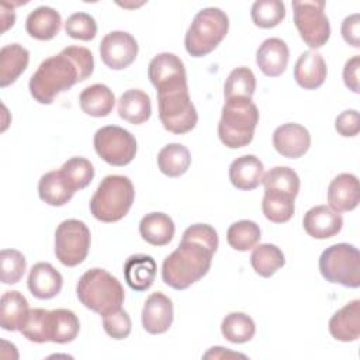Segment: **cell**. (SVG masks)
<instances>
[{"label": "cell", "mask_w": 360, "mask_h": 360, "mask_svg": "<svg viewBox=\"0 0 360 360\" xmlns=\"http://www.w3.org/2000/svg\"><path fill=\"white\" fill-rule=\"evenodd\" d=\"M158 107L162 125L169 132L181 135L197 125L198 114L190 98L187 84L158 91Z\"/></svg>", "instance_id": "7"}, {"label": "cell", "mask_w": 360, "mask_h": 360, "mask_svg": "<svg viewBox=\"0 0 360 360\" xmlns=\"http://www.w3.org/2000/svg\"><path fill=\"white\" fill-rule=\"evenodd\" d=\"M328 202L339 214L353 211L360 202L359 179L352 173L338 174L328 186Z\"/></svg>", "instance_id": "17"}, {"label": "cell", "mask_w": 360, "mask_h": 360, "mask_svg": "<svg viewBox=\"0 0 360 360\" xmlns=\"http://www.w3.org/2000/svg\"><path fill=\"white\" fill-rule=\"evenodd\" d=\"M250 17L260 28H273L285 18V6L280 0H257L252 4Z\"/></svg>", "instance_id": "40"}, {"label": "cell", "mask_w": 360, "mask_h": 360, "mask_svg": "<svg viewBox=\"0 0 360 360\" xmlns=\"http://www.w3.org/2000/svg\"><path fill=\"white\" fill-rule=\"evenodd\" d=\"M152 114V103L150 97L139 90V89H129L124 91L118 100V115L134 124L139 125L146 122Z\"/></svg>", "instance_id": "27"}, {"label": "cell", "mask_w": 360, "mask_h": 360, "mask_svg": "<svg viewBox=\"0 0 360 360\" xmlns=\"http://www.w3.org/2000/svg\"><path fill=\"white\" fill-rule=\"evenodd\" d=\"M62 27V17L59 11L49 6H39L34 8L27 20L25 30L30 37L38 41H51L53 39Z\"/></svg>", "instance_id": "24"}, {"label": "cell", "mask_w": 360, "mask_h": 360, "mask_svg": "<svg viewBox=\"0 0 360 360\" xmlns=\"http://www.w3.org/2000/svg\"><path fill=\"white\" fill-rule=\"evenodd\" d=\"M262 183L264 190L281 191L292 197L298 195L300 177L297 172L288 166H276L263 174Z\"/></svg>", "instance_id": "37"}, {"label": "cell", "mask_w": 360, "mask_h": 360, "mask_svg": "<svg viewBox=\"0 0 360 360\" xmlns=\"http://www.w3.org/2000/svg\"><path fill=\"white\" fill-rule=\"evenodd\" d=\"M0 10H1V31H7L10 27L14 25V21H15V13L13 11V7L6 3V1H1L0 4Z\"/></svg>", "instance_id": "48"}, {"label": "cell", "mask_w": 360, "mask_h": 360, "mask_svg": "<svg viewBox=\"0 0 360 360\" xmlns=\"http://www.w3.org/2000/svg\"><path fill=\"white\" fill-rule=\"evenodd\" d=\"M96 153L111 166H127L136 155V139L135 136L118 127L105 125L96 131L93 138Z\"/></svg>", "instance_id": "10"}, {"label": "cell", "mask_w": 360, "mask_h": 360, "mask_svg": "<svg viewBox=\"0 0 360 360\" xmlns=\"http://www.w3.org/2000/svg\"><path fill=\"white\" fill-rule=\"evenodd\" d=\"M80 330L77 315L65 308L49 311V336L53 343H69L76 339Z\"/></svg>", "instance_id": "32"}, {"label": "cell", "mask_w": 360, "mask_h": 360, "mask_svg": "<svg viewBox=\"0 0 360 360\" xmlns=\"http://www.w3.org/2000/svg\"><path fill=\"white\" fill-rule=\"evenodd\" d=\"M322 277L333 284L349 288L360 287V252L349 243H335L326 248L318 260Z\"/></svg>", "instance_id": "8"}, {"label": "cell", "mask_w": 360, "mask_h": 360, "mask_svg": "<svg viewBox=\"0 0 360 360\" xmlns=\"http://www.w3.org/2000/svg\"><path fill=\"white\" fill-rule=\"evenodd\" d=\"M30 52L20 44L4 45L0 51V87L13 84L27 69Z\"/></svg>", "instance_id": "25"}, {"label": "cell", "mask_w": 360, "mask_h": 360, "mask_svg": "<svg viewBox=\"0 0 360 360\" xmlns=\"http://www.w3.org/2000/svg\"><path fill=\"white\" fill-rule=\"evenodd\" d=\"M256 90V77L246 66L235 68L226 77L224 84V97H248L252 98Z\"/></svg>", "instance_id": "39"}, {"label": "cell", "mask_w": 360, "mask_h": 360, "mask_svg": "<svg viewBox=\"0 0 360 360\" xmlns=\"http://www.w3.org/2000/svg\"><path fill=\"white\" fill-rule=\"evenodd\" d=\"M156 262L149 255H132L124 263V277L127 284L141 292L152 287L156 277Z\"/></svg>", "instance_id": "23"}, {"label": "cell", "mask_w": 360, "mask_h": 360, "mask_svg": "<svg viewBox=\"0 0 360 360\" xmlns=\"http://www.w3.org/2000/svg\"><path fill=\"white\" fill-rule=\"evenodd\" d=\"M73 194L75 191L68 184L60 170L48 172L38 181V195L48 205L62 207L72 200Z\"/></svg>", "instance_id": "30"}, {"label": "cell", "mask_w": 360, "mask_h": 360, "mask_svg": "<svg viewBox=\"0 0 360 360\" xmlns=\"http://www.w3.org/2000/svg\"><path fill=\"white\" fill-rule=\"evenodd\" d=\"M259 124V110L252 98H226L218 122L219 141L229 149L248 146Z\"/></svg>", "instance_id": "3"}, {"label": "cell", "mask_w": 360, "mask_h": 360, "mask_svg": "<svg viewBox=\"0 0 360 360\" xmlns=\"http://www.w3.org/2000/svg\"><path fill=\"white\" fill-rule=\"evenodd\" d=\"M59 170L73 191L86 188L94 177V167L91 162L82 156L68 159Z\"/></svg>", "instance_id": "38"}, {"label": "cell", "mask_w": 360, "mask_h": 360, "mask_svg": "<svg viewBox=\"0 0 360 360\" xmlns=\"http://www.w3.org/2000/svg\"><path fill=\"white\" fill-rule=\"evenodd\" d=\"M93 70V53L84 46L69 45L41 62L30 79V93L39 104H52L59 93L86 80Z\"/></svg>", "instance_id": "2"}, {"label": "cell", "mask_w": 360, "mask_h": 360, "mask_svg": "<svg viewBox=\"0 0 360 360\" xmlns=\"http://www.w3.org/2000/svg\"><path fill=\"white\" fill-rule=\"evenodd\" d=\"M294 24L301 39L312 49L322 48L330 37L325 1H292Z\"/></svg>", "instance_id": "11"}, {"label": "cell", "mask_w": 360, "mask_h": 360, "mask_svg": "<svg viewBox=\"0 0 360 360\" xmlns=\"http://www.w3.org/2000/svg\"><path fill=\"white\" fill-rule=\"evenodd\" d=\"M302 225L309 236L315 239H329L342 231L343 218L329 205H315L305 212Z\"/></svg>", "instance_id": "16"}, {"label": "cell", "mask_w": 360, "mask_h": 360, "mask_svg": "<svg viewBox=\"0 0 360 360\" xmlns=\"http://www.w3.org/2000/svg\"><path fill=\"white\" fill-rule=\"evenodd\" d=\"M24 338L34 343L51 342L49 336V311L44 308L30 309V314L20 329Z\"/></svg>", "instance_id": "41"}, {"label": "cell", "mask_w": 360, "mask_h": 360, "mask_svg": "<svg viewBox=\"0 0 360 360\" xmlns=\"http://www.w3.org/2000/svg\"><path fill=\"white\" fill-rule=\"evenodd\" d=\"M79 104L82 111L90 117H107L114 108L115 97L108 86L96 83L82 90Z\"/></svg>", "instance_id": "29"}, {"label": "cell", "mask_w": 360, "mask_h": 360, "mask_svg": "<svg viewBox=\"0 0 360 360\" xmlns=\"http://www.w3.org/2000/svg\"><path fill=\"white\" fill-rule=\"evenodd\" d=\"M91 243L90 229L83 221L65 219L55 231V256L68 267L84 262Z\"/></svg>", "instance_id": "9"}, {"label": "cell", "mask_w": 360, "mask_h": 360, "mask_svg": "<svg viewBox=\"0 0 360 360\" xmlns=\"http://www.w3.org/2000/svg\"><path fill=\"white\" fill-rule=\"evenodd\" d=\"M250 264L260 277L269 278L285 264V257L278 246L273 243H260L252 250Z\"/></svg>", "instance_id": "33"}, {"label": "cell", "mask_w": 360, "mask_h": 360, "mask_svg": "<svg viewBox=\"0 0 360 360\" xmlns=\"http://www.w3.org/2000/svg\"><path fill=\"white\" fill-rule=\"evenodd\" d=\"M340 34L346 44L353 48L360 46V15L359 13L347 15L340 25Z\"/></svg>", "instance_id": "46"}, {"label": "cell", "mask_w": 360, "mask_h": 360, "mask_svg": "<svg viewBox=\"0 0 360 360\" xmlns=\"http://www.w3.org/2000/svg\"><path fill=\"white\" fill-rule=\"evenodd\" d=\"M290 49L280 38L264 39L256 51V63L263 75L277 77L287 69Z\"/></svg>", "instance_id": "19"}, {"label": "cell", "mask_w": 360, "mask_h": 360, "mask_svg": "<svg viewBox=\"0 0 360 360\" xmlns=\"http://www.w3.org/2000/svg\"><path fill=\"white\" fill-rule=\"evenodd\" d=\"M335 129L339 135L352 138L360 132V115L357 110H345L335 120Z\"/></svg>", "instance_id": "45"}, {"label": "cell", "mask_w": 360, "mask_h": 360, "mask_svg": "<svg viewBox=\"0 0 360 360\" xmlns=\"http://www.w3.org/2000/svg\"><path fill=\"white\" fill-rule=\"evenodd\" d=\"M138 55V42L127 31H111L100 42V58L112 70L128 68Z\"/></svg>", "instance_id": "12"}, {"label": "cell", "mask_w": 360, "mask_h": 360, "mask_svg": "<svg viewBox=\"0 0 360 360\" xmlns=\"http://www.w3.org/2000/svg\"><path fill=\"white\" fill-rule=\"evenodd\" d=\"M260 240V228L255 221L240 219L229 225L226 231L228 245L239 252L253 249Z\"/></svg>", "instance_id": "36"}, {"label": "cell", "mask_w": 360, "mask_h": 360, "mask_svg": "<svg viewBox=\"0 0 360 360\" xmlns=\"http://www.w3.org/2000/svg\"><path fill=\"white\" fill-rule=\"evenodd\" d=\"M359 69H360V56L354 55L346 60L343 68V82L349 90L359 93Z\"/></svg>", "instance_id": "47"}, {"label": "cell", "mask_w": 360, "mask_h": 360, "mask_svg": "<svg viewBox=\"0 0 360 360\" xmlns=\"http://www.w3.org/2000/svg\"><path fill=\"white\" fill-rule=\"evenodd\" d=\"M191 163L190 150L181 143H167L158 153V167L167 177H180Z\"/></svg>", "instance_id": "31"}, {"label": "cell", "mask_w": 360, "mask_h": 360, "mask_svg": "<svg viewBox=\"0 0 360 360\" xmlns=\"http://www.w3.org/2000/svg\"><path fill=\"white\" fill-rule=\"evenodd\" d=\"M30 314L27 298L18 291H6L0 300V326L4 330H20Z\"/></svg>", "instance_id": "28"}, {"label": "cell", "mask_w": 360, "mask_h": 360, "mask_svg": "<svg viewBox=\"0 0 360 360\" xmlns=\"http://www.w3.org/2000/svg\"><path fill=\"white\" fill-rule=\"evenodd\" d=\"M103 328L110 338L115 340H121L129 336L132 329V322L128 312L124 311L122 308H118L115 311H111L103 315Z\"/></svg>", "instance_id": "44"}, {"label": "cell", "mask_w": 360, "mask_h": 360, "mask_svg": "<svg viewBox=\"0 0 360 360\" xmlns=\"http://www.w3.org/2000/svg\"><path fill=\"white\" fill-rule=\"evenodd\" d=\"M218 249V233L208 224L186 228L183 238L162 264V280L174 290H186L210 270Z\"/></svg>", "instance_id": "1"}, {"label": "cell", "mask_w": 360, "mask_h": 360, "mask_svg": "<svg viewBox=\"0 0 360 360\" xmlns=\"http://www.w3.org/2000/svg\"><path fill=\"white\" fill-rule=\"evenodd\" d=\"M27 269L25 256L15 249H3L0 253V278L3 284H17Z\"/></svg>", "instance_id": "42"}, {"label": "cell", "mask_w": 360, "mask_h": 360, "mask_svg": "<svg viewBox=\"0 0 360 360\" xmlns=\"http://www.w3.org/2000/svg\"><path fill=\"white\" fill-rule=\"evenodd\" d=\"M222 336L231 343H246L256 332L255 321L245 312H231L221 323Z\"/></svg>", "instance_id": "35"}, {"label": "cell", "mask_w": 360, "mask_h": 360, "mask_svg": "<svg viewBox=\"0 0 360 360\" xmlns=\"http://www.w3.org/2000/svg\"><path fill=\"white\" fill-rule=\"evenodd\" d=\"M135 190L127 176H105L93 197L90 198V212L101 222H117L122 219L132 207Z\"/></svg>", "instance_id": "5"}, {"label": "cell", "mask_w": 360, "mask_h": 360, "mask_svg": "<svg viewBox=\"0 0 360 360\" xmlns=\"http://www.w3.org/2000/svg\"><path fill=\"white\" fill-rule=\"evenodd\" d=\"M76 294L86 308L101 316L121 308L125 298L118 278L100 267L90 269L82 274L76 284Z\"/></svg>", "instance_id": "4"}, {"label": "cell", "mask_w": 360, "mask_h": 360, "mask_svg": "<svg viewBox=\"0 0 360 360\" xmlns=\"http://www.w3.org/2000/svg\"><path fill=\"white\" fill-rule=\"evenodd\" d=\"M295 197L273 190H264L262 200V211L264 217L274 224L288 222L295 211Z\"/></svg>", "instance_id": "34"}, {"label": "cell", "mask_w": 360, "mask_h": 360, "mask_svg": "<svg viewBox=\"0 0 360 360\" xmlns=\"http://www.w3.org/2000/svg\"><path fill=\"white\" fill-rule=\"evenodd\" d=\"M229 30V18L225 11L218 7H207L200 10L184 37V46L188 55L202 58L211 53L226 37Z\"/></svg>", "instance_id": "6"}, {"label": "cell", "mask_w": 360, "mask_h": 360, "mask_svg": "<svg viewBox=\"0 0 360 360\" xmlns=\"http://www.w3.org/2000/svg\"><path fill=\"white\" fill-rule=\"evenodd\" d=\"M202 357H204V359H224V357H225V359H231V357H242V359H246L245 354L225 350V347H221V346L211 347Z\"/></svg>", "instance_id": "49"}, {"label": "cell", "mask_w": 360, "mask_h": 360, "mask_svg": "<svg viewBox=\"0 0 360 360\" xmlns=\"http://www.w3.org/2000/svg\"><path fill=\"white\" fill-rule=\"evenodd\" d=\"M142 326L150 335H160L169 330L173 323V302L163 292H152L142 308Z\"/></svg>", "instance_id": "15"}, {"label": "cell", "mask_w": 360, "mask_h": 360, "mask_svg": "<svg viewBox=\"0 0 360 360\" xmlns=\"http://www.w3.org/2000/svg\"><path fill=\"white\" fill-rule=\"evenodd\" d=\"M148 76L156 91L187 84V73L183 60L170 52H162L152 58Z\"/></svg>", "instance_id": "13"}, {"label": "cell", "mask_w": 360, "mask_h": 360, "mask_svg": "<svg viewBox=\"0 0 360 360\" xmlns=\"http://www.w3.org/2000/svg\"><path fill=\"white\" fill-rule=\"evenodd\" d=\"M328 328L336 340H357L360 336V300H353L336 311L330 316Z\"/></svg>", "instance_id": "21"}, {"label": "cell", "mask_w": 360, "mask_h": 360, "mask_svg": "<svg viewBox=\"0 0 360 360\" xmlns=\"http://www.w3.org/2000/svg\"><path fill=\"white\" fill-rule=\"evenodd\" d=\"M271 141L274 149L288 159L304 156L311 146L309 131L297 122H287L277 127Z\"/></svg>", "instance_id": "14"}, {"label": "cell", "mask_w": 360, "mask_h": 360, "mask_svg": "<svg viewBox=\"0 0 360 360\" xmlns=\"http://www.w3.org/2000/svg\"><path fill=\"white\" fill-rule=\"evenodd\" d=\"M174 222L165 212H149L139 222V233L142 239L153 246H165L174 236Z\"/></svg>", "instance_id": "26"}, {"label": "cell", "mask_w": 360, "mask_h": 360, "mask_svg": "<svg viewBox=\"0 0 360 360\" xmlns=\"http://www.w3.org/2000/svg\"><path fill=\"white\" fill-rule=\"evenodd\" d=\"M65 32L73 39L90 41L97 34V22L94 17L87 13H73L65 22Z\"/></svg>", "instance_id": "43"}, {"label": "cell", "mask_w": 360, "mask_h": 360, "mask_svg": "<svg viewBox=\"0 0 360 360\" xmlns=\"http://www.w3.org/2000/svg\"><path fill=\"white\" fill-rule=\"evenodd\" d=\"M328 68L321 53L309 49L302 52L294 66V79L305 90L321 87L326 79Z\"/></svg>", "instance_id": "20"}, {"label": "cell", "mask_w": 360, "mask_h": 360, "mask_svg": "<svg viewBox=\"0 0 360 360\" xmlns=\"http://www.w3.org/2000/svg\"><path fill=\"white\" fill-rule=\"evenodd\" d=\"M27 285L35 298L51 300L60 292L63 277L51 263L39 262L31 267Z\"/></svg>", "instance_id": "18"}, {"label": "cell", "mask_w": 360, "mask_h": 360, "mask_svg": "<svg viewBox=\"0 0 360 360\" xmlns=\"http://www.w3.org/2000/svg\"><path fill=\"white\" fill-rule=\"evenodd\" d=\"M264 166L255 155H243L229 165V180L238 190H255L263 179Z\"/></svg>", "instance_id": "22"}]
</instances>
